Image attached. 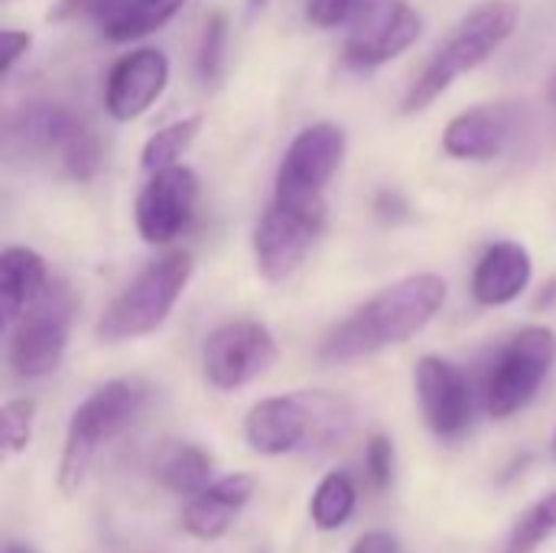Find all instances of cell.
<instances>
[{
  "mask_svg": "<svg viewBox=\"0 0 556 553\" xmlns=\"http://www.w3.org/2000/svg\"><path fill=\"white\" fill-rule=\"evenodd\" d=\"M446 303V280L440 274H410L336 323L319 342L323 362H355L414 339Z\"/></svg>",
  "mask_w": 556,
  "mask_h": 553,
  "instance_id": "6da1fadb",
  "label": "cell"
},
{
  "mask_svg": "<svg viewBox=\"0 0 556 553\" xmlns=\"http://www.w3.org/2000/svg\"><path fill=\"white\" fill-rule=\"evenodd\" d=\"M352 430V404L329 391H296L257 401L244 417V440L261 456L329 450Z\"/></svg>",
  "mask_w": 556,
  "mask_h": 553,
  "instance_id": "7a4b0ae2",
  "label": "cell"
},
{
  "mask_svg": "<svg viewBox=\"0 0 556 553\" xmlns=\"http://www.w3.org/2000/svg\"><path fill=\"white\" fill-rule=\"evenodd\" d=\"M518 13L521 10L515 0H482L479 7H472L430 52L427 65L404 95V114L427 111L459 75L489 62L511 39Z\"/></svg>",
  "mask_w": 556,
  "mask_h": 553,
  "instance_id": "3957f363",
  "label": "cell"
},
{
  "mask_svg": "<svg viewBox=\"0 0 556 553\" xmlns=\"http://www.w3.org/2000/svg\"><path fill=\"white\" fill-rule=\"evenodd\" d=\"M195 261L189 251H166L150 267H143L101 313L94 336L101 342H127L156 332L192 280Z\"/></svg>",
  "mask_w": 556,
  "mask_h": 553,
  "instance_id": "277c9868",
  "label": "cell"
},
{
  "mask_svg": "<svg viewBox=\"0 0 556 553\" xmlns=\"http://www.w3.org/2000/svg\"><path fill=\"white\" fill-rule=\"evenodd\" d=\"M345 147L349 140L339 124L319 121L303 127L280 160L274 202L296 215L326 222V183L339 173Z\"/></svg>",
  "mask_w": 556,
  "mask_h": 553,
  "instance_id": "5b68a950",
  "label": "cell"
},
{
  "mask_svg": "<svg viewBox=\"0 0 556 553\" xmlns=\"http://www.w3.org/2000/svg\"><path fill=\"white\" fill-rule=\"evenodd\" d=\"M143 404V388L137 381H108L91 391L68 420L62 463H59V489L62 495H75L94 463L101 443L117 437Z\"/></svg>",
  "mask_w": 556,
  "mask_h": 553,
  "instance_id": "8992f818",
  "label": "cell"
},
{
  "mask_svg": "<svg viewBox=\"0 0 556 553\" xmlns=\"http://www.w3.org/2000/svg\"><path fill=\"white\" fill-rule=\"evenodd\" d=\"M78 300L68 290V284L52 280L39 293V300L7 329L10 345H7V362L16 378L36 381L52 375L68 349V332L75 319Z\"/></svg>",
  "mask_w": 556,
  "mask_h": 553,
  "instance_id": "52a82bcc",
  "label": "cell"
},
{
  "mask_svg": "<svg viewBox=\"0 0 556 553\" xmlns=\"http://www.w3.org/2000/svg\"><path fill=\"white\" fill-rule=\"evenodd\" d=\"M556 365V332L547 326H528L511 336L495 355L485 378V411L495 420L525 411Z\"/></svg>",
  "mask_w": 556,
  "mask_h": 553,
  "instance_id": "ba28073f",
  "label": "cell"
},
{
  "mask_svg": "<svg viewBox=\"0 0 556 553\" xmlns=\"http://www.w3.org/2000/svg\"><path fill=\"white\" fill-rule=\"evenodd\" d=\"M280 359L274 332L257 319H228L205 336L202 375L218 391H238L267 375Z\"/></svg>",
  "mask_w": 556,
  "mask_h": 553,
  "instance_id": "9c48e42d",
  "label": "cell"
},
{
  "mask_svg": "<svg viewBox=\"0 0 556 553\" xmlns=\"http://www.w3.org/2000/svg\"><path fill=\"white\" fill-rule=\"evenodd\" d=\"M424 33L420 13L407 0H375V7L349 26L342 62L355 72H371L404 55Z\"/></svg>",
  "mask_w": 556,
  "mask_h": 553,
  "instance_id": "30bf717a",
  "label": "cell"
},
{
  "mask_svg": "<svg viewBox=\"0 0 556 553\" xmlns=\"http://www.w3.org/2000/svg\"><path fill=\"white\" fill-rule=\"evenodd\" d=\"M199 202V176L189 166H166L150 173V183L137 196V231L147 244H169L176 241Z\"/></svg>",
  "mask_w": 556,
  "mask_h": 553,
  "instance_id": "8fae6325",
  "label": "cell"
},
{
  "mask_svg": "<svg viewBox=\"0 0 556 553\" xmlns=\"http://www.w3.org/2000/svg\"><path fill=\"white\" fill-rule=\"evenodd\" d=\"M414 385H417V401H420L424 420L440 440H459L469 433L472 391L453 362H446L440 355H424L414 368Z\"/></svg>",
  "mask_w": 556,
  "mask_h": 553,
  "instance_id": "7c38bea8",
  "label": "cell"
},
{
  "mask_svg": "<svg viewBox=\"0 0 556 553\" xmlns=\"http://www.w3.org/2000/svg\"><path fill=\"white\" fill-rule=\"evenodd\" d=\"M323 228H326V222L296 215V212L270 202V209L261 215V222L254 228V241H251L257 274L270 284L293 277L300 271V264L306 261V254L313 251Z\"/></svg>",
  "mask_w": 556,
  "mask_h": 553,
  "instance_id": "4fadbf2b",
  "label": "cell"
},
{
  "mask_svg": "<svg viewBox=\"0 0 556 553\" xmlns=\"http://www.w3.org/2000/svg\"><path fill=\"white\" fill-rule=\"evenodd\" d=\"M166 81H169V59L160 49H137L130 55H121L108 72L104 108L114 121L127 124L140 117L166 91Z\"/></svg>",
  "mask_w": 556,
  "mask_h": 553,
  "instance_id": "5bb4252c",
  "label": "cell"
},
{
  "mask_svg": "<svg viewBox=\"0 0 556 553\" xmlns=\"http://www.w3.org/2000/svg\"><path fill=\"white\" fill-rule=\"evenodd\" d=\"M515 137V114L505 104H479L456 114L443 130V150L453 160H495Z\"/></svg>",
  "mask_w": 556,
  "mask_h": 553,
  "instance_id": "9a60e30c",
  "label": "cell"
},
{
  "mask_svg": "<svg viewBox=\"0 0 556 553\" xmlns=\"http://www.w3.org/2000/svg\"><path fill=\"white\" fill-rule=\"evenodd\" d=\"M254 499V479L244 473L225 476L208 482L202 492L189 499L182 508V531L192 535L195 541H215L222 538L231 521L241 515V508Z\"/></svg>",
  "mask_w": 556,
  "mask_h": 553,
  "instance_id": "2e32d148",
  "label": "cell"
},
{
  "mask_svg": "<svg viewBox=\"0 0 556 553\" xmlns=\"http://www.w3.org/2000/svg\"><path fill=\"white\" fill-rule=\"evenodd\" d=\"M531 277V251L518 241H495L472 271V297L482 306H508L528 290Z\"/></svg>",
  "mask_w": 556,
  "mask_h": 553,
  "instance_id": "e0dca14e",
  "label": "cell"
},
{
  "mask_svg": "<svg viewBox=\"0 0 556 553\" xmlns=\"http://www.w3.org/2000/svg\"><path fill=\"white\" fill-rule=\"evenodd\" d=\"M49 271L33 248H7L0 254V316L10 329L46 290Z\"/></svg>",
  "mask_w": 556,
  "mask_h": 553,
  "instance_id": "ac0fdd59",
  "label": "cell"
},
{
  "mask_svg": "<svg viewBox=\"0 0 556 553\" xmlns=\"http://www.w3.org/2000/svg\"><path fill=\"white\" fill-rule=\"evenodd\" d=\"M182 7L186 0H101L94 16L104 39L134 42L166 26Z\"/></svg>",
  "mask_w": 556,
  "mask_h": 553,
  "instance_id": "d6986e66",
  "label": "cell"
},
{
  "mask_svg": "<svg viewBox=\"0 0 556 553\" xmlns=\"http://www.w3.org/2000/svg\"><path fill=\"white\" fill-rule=\"evenodd\" d=\"M81 117H75L68 108L62 104H49V101H36L20 108L10 124H7V137L13 147H20L23 153H55L62 150L65 137L75 130Z\"/></svg>",
  "mask_w": 556,
  "mask_h": 553,
  "instance_id": "ffe728a7",
  "label": "cell"
},
{
  "mask_svg": "<svg viewBox=\"0 0 556 553\" xmlns=\"http://www.w3.org/2000/svg\"><path fill=\"white\" fill-rule=\"evenodd\" d=\"M153 476L166 492L195 495L212 482V456L195 443H166L156 453Z\"/></svg>",
  "mask_w": 556,
  "mask_h": 553,
  "instance_id": "44dd1931",
  "label": "cell"
},
{
  "mask_svg": "<svg viewBox=\"0 0 556 553\" xmlns=\"http://www.w3.org/2000/svg\"><path fill=\"white\" fill-rule=\"evenodd\" d=\"M355 502H358V492H355L352 476L349 473H329L319 482V489H316V495L309 502V518H313L316 528L336 531L352 518Z\"/></svg>",
  "mask_w": 556,
  "mask_h": 553,
  "instance_id": "7402d4cb",
  "label": "cell"
},
{
  "mask_svg": "<svg viewBox=\"0 0 556 553\" xmlns=\"http://www.w3.org/2000/svg\"><path fill=\"white\" fill-rule=\"evenodd\" d=\"M199 130H202V114L173 121V124H166L163 130H156V134L143 143V150H140V166H143V173H156V169L176 166L179 156L192 147V140H195Z\"/></svg>",
  "mask_w": 556,
  "mask_h": 553,
  "instance_id": "603a6c76",
  "label": "cell"
},
{
  "mask_svg": "<svg viewBox=\"0 0 556 553\" xmlns=\"http://www.w3.org/2000/svg\"><path fill=\"white\" fill-rule=\"evenodd\" d=\"M556 531V492L538 499L511 528L505 553H538V548Z\"/></svg>",
  "mask_w": 556,
  "mask_h": 553,
  "instance_id": "cb8c5ba5",
  "label": "cell"
},
{
  "mask_svg": "<svg viewBox=\"0 0 556 553\" xmlns=\"http://www.w3.org/2000/svg\"><path fill=\"white\" fill-rule=\"evenodd\" d=\"M59 163H62L65 176H72L75 183L94 179V173L101 166V143H98L94 130L85 121H78L75 130L65 137V143L59 150Z\"/></svg>",
  "mask_w": 556,
  "mask_h": 553,
  "instance_id": "d4e9b609",
  "label": "cell"
},
{
  "mask_svg": "<svg viewBox=\"0 0 556 553\" xmlns=\"http://www.w3.org/2000/svg\"><path fill=\"white\" fill-rule=\"evenodd\" d=\"M225 42H228V20L225 13H212L205 20L202 29V42H199V75L205 85H215L222 78V65H225Z\"/></svg>",
  "mask_w": 556,
  "mask_h": 553,
  "instance_id": "484cf974",
  "label": "cell"
},
{
  "mask_svg": "<svg viewBox=\"0 0 556 553\" xmlns=\"http://www.w3.org/2000/svg\"><path fill=\"white\" fill-rule=\"evenodd\" d=\"M33 417H36V404L26 398L7 401L0 411V433H3V453L16 456L29 447L33 437Z\"/></svg>",
  "mask_w": 556,
  "mask_h": 553,
  "instance_id": "4316f807",
  "label": "cell"
},
{
  "mask_svg": "<svg viewBox=\"0 0 556 553\" xmlns=\"http://www.w3.org/2000/svg\"><path fill=\"white\" fill-rule=\"evenodd\" d=\"M375 0H306V20L319 29H342L355 26Z\"/></svg>",
  "mask_w": 556,
  "mask_h": 553,
  "instance_id": "83f0119b",
  "label": "cell"
},
{
  "mask_svg": "<svg viewBox=\"0 0 556 553\" xmlns=\"http://www.w3.org/2000/svg\"><path fill=\"white\" fill-rule=\"evenodd\" d=\"M365 473L378 492H384L394 482V443L384 433H375L365 450Z\"/></svg>",
  "mask_w": 556,
  "mask_h": 553,
  "instance_id": "f1b7e54d",
  "label": "cell"
},
{
  "mask_svg": "<svg viewBox=\"0 0 556 553\" xmlns=\"http://www.w3.org/2000/svg\"><path fill=\"white\" fill-rule=\"evenodd\" d=\"M0 42H3V55H0V75L7 78L13 72V65L29 52L33 46V36L23 33V29H3L0 33Z\"/></svg>",
  "mask_w": 556,
  "mask_h": 553,
  "instance_id": "f546056e",
  "label": "cell"
},
{
  "mask_svg": "<svg viewBox=\"0 0 556 553\" xmlns=\"http://www.w3.org/2000/svg\"><path fill=\"white\" fill-rule=\"evenodd\" d=\"M349 553H397V541L384 531H368L352 544Z\"/></svg>",
  "mask_w": 556,
  "mask_h": 553,
  "instance_id": "4dcf8cb0",
  "label": "cell"
},
{
  "mask_svg": "<svg viewBox=\"0 0 556 553\" xmlns=\"http://www.w3.org/2000/svg\"><path fill=\"white\" fill-rule=\"evenodd\" d=\"M101 0H55V7L49 10V20L52 23H65L78 13H94Z\"/></svg>",
  "mask_w": 556,
  "mask_h": 553,
  "instance_id": "1f68e13d",
  "label": "cell"
},
{
  "mask_svg": "<svg viewBox=\"0 0 556 553\" xmlns=\"http://www.w3.org/2000/svg\"><path fill=\"white\" fill-rule=\"evenodd\" d=\"M547 101L556 108V68L554 75H551V85H547Z\"/></svg>",
  "mask_w": 556,
  "mask_h": 553,
  "instance_id": "d6a6232c",
  "label": "cell"
},
{
  "mask_svg": "<svg viewBox=\"0 0 556 553\" xmlns=\"http://www.w3.org/2000/svg\"><path fill=\"white\" fill-rule=\"evenodd\" d=\"M3 553H36V551H29V548H23V544H7Z\"/></svg>",
  "mask_w": 556,
  "mask_h": 553,
  "instance_id": "836d02e7",
  "label": "cell"
},
{
  "mask_svg": "<svg viewBox=\"0 0 556 553\" xmlns=\"http://www.w3.org/2000/svg\"><path fill=\"white\" fill-rule=\"evenodd\" d=\"M248 3H251V7H248V10H251V13H254V10H261V7H264V3H267V0H248Z\"/></svg>",
  "mask_w": 556,
  "mask_h": 553,
  "instance_id": "e575fe53",
  "label": "cell"
}]
</instances>
